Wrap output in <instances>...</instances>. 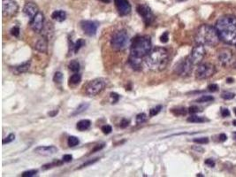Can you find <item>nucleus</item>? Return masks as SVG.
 I'll use <instances>...</instances> for the list:
<instances>
[{
	"label": "nucleus",
	"mask_w": 236,
	"mask_h": 177,
	"mask_svg": "<svg viewBox=\"0 0 236 177\" xmlns=\"http://www.w3.org/2000/svg\"><path fill=\"white\" fill-rule=\"evenodd\" d=\"M220 40L231 45H236V17L225 15L220 17L215 26Z\"/></svg>",
	"instance_id": "f257e3e1"
},
{
	"label": "nucleus",
	"mask_w": 236,
	"mask_h": 177,
	"mask_svg": "<svg viewBox=\"0 0 236 177\" xmlns=\"http://www.w3.org/2000/svg\"><path fill=\"white\" fill-rule=\"evenodd\" d=\"M146 66L152 71H162L169 63V52L164 47H156L145 58Z\"/></svg>",
	"instance_id": "f03ea898"
},
{
	"label": "nucleus",
	"mask_w": 236,
	"mask_h": 177,
	"mask_svg": "<svg viewBox=\"0 0 236 177\" xmlns=\"http://www.w3.org/2000/svg\"><path fill=\"white\" fill-rule=\"evenodd\" d=\"M195 41L197 44L213 47L219 43L220 37L215 27L204 24L198 28L195 36Z\"/></svg>",
	"instance_id": "7ed1b4c3"
},
{
	"label": "nucleus",
	"mask_w": 236,
	"mask_h": 177,
	"mask_svg": "<svg viewBox=\"0 0 236 177\" xmlns=\"http://www.w3.org/2000/svg\"><path fill=\"white\" fill-rule=\"evenodd\" d=\"M151 47L152 43L150 36L137 35L131 42L130 55L135 58L142 59L150 52Z\"/></svg>",
	"instance_id": "20e7f679"
},
{
	"label": "nucleus",
	"mask_w": 236,
	"mask_h": 177,
	"mask_svg": "<svg viewBox=\"0 0 236 177\" xmlns=\"http://www.w3.org/2000/svg\"><path fill=\"white\" fill-rule=\"evenodd\" d=\"M129 35L126 30L115 32L111 38V46L114 51H122L129 44Z\"/></svg>",
	"instance_id": "39448f33"
},
{
	"label": "nucleus",
	"mask_w": 236,
	"mask_h": 177,
	"mask_svg": "<svg viewBox=\"0 0 236 177\" xmlns=\"http://www.w3.org/2000/svg\"><path fill=\"white\" fill-rule=\"evenodd\" d=\"M105 85H106V82L104 79H102V78L94 79L87 84V86L85 88L86 94L88 96H90V97H95V96L100 94L104 90Z\"/></svg>",
	"instance_id": "423d86ee"
},
{
	"label": "nucleus",
	"mask_w": 236,
	"mask_h": 177,
	"mask_svg": "<svg viewBox=\"0 0 236 177\" xmlns=\"http://www.w3.org/2000/svg\"><path fill=\"white\" fill-rule=\"evenodd\" d=\"M216 73V67L211 63H204L197 66L196 70V78L197 80H204L212 77Z\"/></svg>",
	"instance_id": "0eeeda50"
},
{
	"label": "nucleus",
	"mask_w": 236,
	"mask_h": 177,
	"mask_svg": "<svg viewBox=\"0 0 236 177\" xmlns=\"http://www.w3.org/2000/svg\"><path fill=\"white\" fill-rule=\"evenodd\" d=\"M193 66L194 64L192 63L189 56L185 58L184 59L181 60L178 64H176L175 67H174V73L182 77H186L189 76L193 69Z\"/></svg>",
	"instance_id": "6e6552de"
},
{
	"label": "nucleus",
	"mask_w": 236,
	"mask_h": 177,
	"mask_svg": "<svg viewBox=\"0 0 236 177\" xmlns=\"http://www.w3.org/2000/svg\"><path fill=\"white\" fill-rule=\"evenodd\" d=\"M136 11L139 15L142 18V20L146 26H150L154 21V14L150 7L146 4H140L136 7Z\"/></svg>",
	"instance_id": "1a4fd4ad"
},
{
	"label": "nucleus",
	"mask_w": 236,
	"mask_h": 177,
	"mask_svg": "<svg viewBox=\"0 0 236 177\" xmlns=\"http://www.w3.org/2000/svg\"><path fill=\"white\" fill-rule=\"evenodd\" d=\"M19 5L14 0H2V13L4 17L12 18L18 12Z\"/></svg>",
	"instance_id": "9d476101"
},
{
	"label": "nucleus",
	"mask_w": 236,
	"mask_h": 177,
	"mask_svg": "<svg viewBox=\"0 0 236 177\" xmlns=\"http://www.w3.org/2000/svg\"><path fill=\"white\" fill-rule=\"evenodd\" d=\"M206 51L204 48V45L202 44H197L196 46H195L189 55V58L192 61V63L195 65H199L202 60L204 59V56H205Z\"/></svg>",
	"instance_id": "9b49d317"
},
{
	"label": "nucleus",
	"mask_w": 236,
	"mask_h": 177,
	"mask_svg": "<svg viewBox=\"0 0 236 177\" xmlns=\"http://www.w3.org/2000/svg\"><path fill=\"white\" fill-rule=\"evenodd\" d=\"M43 24H44V15L41 11L38 12V13L33 18V20H30V23H29L30 27L35 33H40L42 31L43 26H44Z\"/></svg>",
	"instance_id": "f8f14e48"
},
{
	"label": "nucleus",
	"mask_w": 236,
	"mask_h": 177,
	"mask_svg": "<svg viewBox=\"0 0 236 177\" xmlns=\"http://www.w3.org/2000/svg\"><path fill=\"white\" fill-rule=\"evenodd\" d=\"M81 27L84 34L88 36H93L96 34L98 28V23L93 20H81Z\"/></svg>",
	"instance_id": "ddd939ff"
},
{
	"label": "nucleus",
	"mask_w": 236,
	"mask_h": 177,
	"mask_svg": "<svg viewBox=\"0 0 236 177\" xmlns=\"http://www.w3.org/2000/svg\"><path fill=\"white\" fill-rule=\"evenodd\" d=\"M233 59V52L228 48H221L218 51V59L222 66L228 65Z\"/></svg>",
	"instance_id": "4468645a"
},
{
	"label": "nucleus",
	"mask_w": 236,
	"mask_h": 177,
	"mask_svg": "<svg viewBox=\"0 0 236 177\" xmlns=\"http://www.w3.org/2000/svg\"><path fill=\"white\" fill-rule=\"evenodd\" d=\"M114 4L120 16H126L131 12L132 6L127 0H114Z\"/></svg>",
	"instance_id": "2eb2a0df"
},
{
	"label": "nucleus",
	"mask_w": 236,
	"mask_h": 177,
	"mask_svg": "<svg viewBox=\"0 0 236 177\" xmlns=\"http://www.w3.org/2000/svg\"><path fill=\"white\" fill-rule=\"evenodd\" d=\"M58 152V149L54 145L48 146H38L35 148L34 152L41 156H51Z\"/></svg>",
	"instance_id": "dca6fc26"
},
{
	"label": "nucleus",
	"mask_w": 236,
	"mask_h": 177,
	"mask_svg": "<svg viewBox=\"0 0 236 177\" xmlns=\"http://www.w3.org/2000/svg\"><path fill=\"white\" fill-rule=\"evenodd\" d=\"M39 12V8L38 6L33 3V2H27L25 4L24 7H23V12L26 16H27L29 18V20H33V18Z\"/></svg>",
	"instance_id": "f3484780"
},
{
	"label": "nucleus",
	"mask_w": 236,
	"mask_h": 177,
	"mask_svg": "<svg viewBox=\"0 0 236 177\" xmlns=\"http://www.w3.org/2000/svg\"><path fill=\"white\" fill-rule=\"evenodd\" d=\"M35 49L41 53H46L48 51V39L45 36L39 39L35 43Z\"/></svg>",
	"instance_id": "a211bd4d"
},
{
	"label": "nucleus",
	"mask_w": 236,
	"mask_h": 177,
	"mask_svg": "<svg viewBox=\"0 0 236 177\" xmlns=\"http://www.w3.org/2000/svg\"><path fill=\"white\" fill-rule=\"evenodd\" d=\"M51 18L58 22H63L66 19V12L63 10H56L52 12Z\"/></svg>",
	"instance_id": "6ab92c4d"
},
{
	"label": "nucleus",
	"mask_w": 236,
	"mask_h": 177,
	"mask_svg": "<svg viewBox=\"0 0 236 177\" xmlns=\"http://www.w3.org/2000/svg\"><path fill=\"white\" fill-rule=\"evenodd\" d=\"M30 66L31 63L30 62H26L23 63L19 66H17L13 68V73L16 74H24L26 72H27L30 69Z\"/></svg>",
	"instance_id": "aec40b11"
},
{
	"label": "nucleus",
	"mask_w": 236,
	"mask_h": 177,
	"mask_svg": "<svg viewBox=\"0 0 236 177\" xmlns=\"http://www.w3.org/2000/svg\"><path fill=\"white\" fill-rule=\"evenodd\" d=\"M91 126V121L89 120H81L80 121L77 122V125H76V129L79 130V131H86L88 130Z\"/></svg>",
	"instance_id": "412c9836"
},
{
	"label": "nucleus",
	"mask_w": 236,
	"mask_h": 177,
	"mask_svg": "<svg viewBox=\"0 0 236 177\" xmlns=\"http://www.w3.org/2000/svg\"><path fill=\"white\" fill-rule=\"evenodd\" d=\"M128 63L134 69H139L142 66V59L135 58L130 55L128 59Z\"/></svg>",
	"instance_id": "4be33fe9"
},
{
	"label": "nucleus",
	"mask_w": 236,
	"mask_h": 177,
	"mask_svg": "<svg viewBox=\"0 0 236 177\" xmlns=\"http://www.w3.org/2000/svg\"><path fill=\"white\" fill-rule=\"evenodd\" d=\"M88 106H89V104H88V103H82V104H81V105H78V107L72 113L71 116H76V115H78V114L82 113L83 112H85V111L88 108Z\"/></svg>",
	"instance_id": "5701e85b"
},
{
	"label": "nucleus",
	"mask_w": 236,
	"mask_h": 177,
	"mask_svg": "<svg viewBox=\"0 0 236 177\" xmlns=\"http://www.w3.org/2000/svg\"><path fill=\"white\" fill-rule=\"evenodd\" d=\"M189 122H192V123H204L208 121V120L204 117H201V116H197V115H191L190 117L188 118L187 120Z\"/></svg>",
	"instance_id": "b1692460"
},
{
	"label": "nucleus",
	"mask_w": 236,
	"mask_h": 177,
	"mask_svg": "<svg viewBox=\"0 0 236 177\" xmlns=\"http://www.w3.org/2000/svg\"><path fill=\"white\" fill-rule=\"evenodd\" d=\"M68 68L73 73H78L80 71V63L76 59H73L69 62Z\"/></svg>",
	"instance_id": "393cba45"
},
{
	"label": "nucleus",
	"mask_w": 236,
	"mask_h": 177,
	"mask_svg": "<svg viewBox=\"0 0 236 177\" xmlns=\"http://www.w3.org/2000/svg\"><path fill=\"white\" fill-rule=\"evenodd\" d=\"M81 81V75L79 73H74L73 75L70 76L69 78V82L73 85H76L79 84Z\"/></svg>",
	"instance_id": "a878e982"
},
{
	"label": "nucleus",
	"mask_w": 236,
	"mask_h": 177,
	"mask_svg": "<svg viewBox=\"0 0 236 177\" xmlns=\"http://www.w3.org/2000/svg\"><path fill=\"white\" fill-rule=\"evenodd\" d=\"M171 112L176 115V116H184L187 114L188 111L185 107H178V108H173L171 110Z\"/></svg>",
	"instance_id": "bb28decb"
},
{
	"label": "nucleus",
	"mask_w": 236,
	"mask_h": 177,
	"mask_svg": "<svg viewBox=\"0 0 236 177\" xmlns=\"http://www.w3.org/2000/svg\"><path fill=\"white\" fill-rule=\"evenodd\" d=\"M84 45H85V40L82 38L78 39L75 43H73V52L77 53L80 51V49Z\"/></svg>",
	"instance_id": "cd10ccee"
},
{
	"label": "nucleus",
	"mask_w": 236,
	"mask_h": 177,
	"mask_svg": "<svg viewBox=\"0 0 236 177\" xmlns=\"http://www.w3.org/2000/svg\"><path fill=\"white\" fill-rule=\"evenodd\" d=\"M67 144H68V146L69 147H74L76 145H78L80 144V140L78 137H74V136H71L68 137V140H67Z\"/></svg>",
	"instance_id": "c85d7f7f"
},
{
	"label": "nucleus",
	"mask_w": 236,
	"mask_h": 177,
	"mask_svg": "<svg viewBox=\"0 0 236 177\" xmlns=\"http://www.w3.org/2000/svg\"><path fill=\"white\" fill-rule=\"evenodd\" d=\"M147 120H148V117H147L146 113H141L137 114V116L135 118L137 124H142V123L146 122Z\"/></svg>",
	"instance_id": "c756f323"
},
{
	"label": "nucleus",
	"mask_w": 236,
	"mask_h": 177,
	"mask_svg": "<svg viewBox=\"0 0 236 177\" xmlns=\"http://www.w3.org/2000/svg\"><path fill=\"white\" fill-rule=\"evenodd\" d=\"M213 100H214V98L212 96L204 95V96H202L199 98H197L196 102L197 103H207V102H211V101H213Z\"/></svg>",
	"instance_id": "7c9ffc66"
},
{
	"label": "nucleus",
	"mask_w": 236,
	"mask_h": 177,
	"mask_svg": "<svg viewBox=\"0 0 236 177\" xmlns=\"http://www.w3.org/2000/svg\"><path fill=\"white\" fill-rule=\"evenodd\" d=\"M61 164H62V162H61V161H58V160H55V161H53L52 163H50V164H46V165L42 166V170H47V169H49V168H54V167L59 166V165H61Z\"/></svg>",
	"instance_id": "2f4dec72"
},
{
	"label": "nucleus",
	"mask_w": 236,
	"mask_h": 177,
	"mask_svg": "<svg viewBox=\"0 0 236 177\" xmlns=\"http://www.w3.org/2000/svg\"><path fill=\"white\" fill-rule=\"evenodd\" d=\"M162 110V105H157L156 107H153L150 110V116L153 117L156 116L157 114H158L160 113V111Z\"/></svg>",
	"instance_id": "473e14b6"
},
{
	"label": "nucleus",
	"mask_w": 236,
	"mask_h": 177,
	"mask_svg": "<svg viewBox=\"0 0 236 177\" xmlns=\"http://www.w3.org/2000/svg\"><path fill=\"white\" fill-rule=\"evenodd\" d=\"M63 81V74L61 72H57L55 73L53 76V82L56 83H61Z\"/></svg>",
	"instance_id": "72a5a7b5"
},
{
	"label": "nucleus",
	"mask_w": 236,
	"mask_h": 177,
	"mask_svg": "<svg viewBox=\"0 0 236 177\" xmlns=\"http://www.w3.org/2000/svg\"><path fill=\"white\" fill-rule=\"evenodd\" d=\"M193 142L198 144H206L209 143V138L208 137H198V138H195Z\"/></svg>",
	"instance_id": "f704fd0d"
},
{
	"label": "nucleus",
	"mask_w": 236,
	"mask_h": 177,
	"mask_svg": "<svg viewBox=\"0 0 236 177\" xmlns=\"http://www.w3.org/2000/svg\"><path fill=\"white\" fill-rule=\"evenodd\" d=\"M14 139H15V135H14V134H12V133H11L9 136H7L5 138H4V139H3V141H2V144H10V143H12V141H14Z\"/></svg>",
	"instance_id": "c9c22d12"
},
{
	"label": "nucleus",
	"mask_w": 236,
	"mask_h": 177,
	"mask_svg": "<svg viewBox=\"0 0 236 177\" xmlns=\"http://www.w3.org/2000/svg\"><path fill=\"white\" fill-rule=\"evenodd\" d=\"M235 97V93H232V92H224L222 95H221V98L225 100H231L233 99Z\"/></svg>",
	"instance_id": "e433bc0d"
},
{
	"label": "nucleus",
	"mask_w": 236,
	"mask_h": 177,
	"mask_svg": "<svg viewBox=\"0 0 236 177\" xmlns=\"http://www.w3.org/2000/svg\"><path fill=\"white\" fill-rule=\"evenodd\" d=\"M37 173H38L37 170H29V171H26V172H24V173L21 175V176L22 177L35 176H36Z\"/></svg>",
	"instance_id": "4c0bfd02"
},
{
	"label": "nucleus",
	"mask_w": 236,
	"mask_h": 177,
	"mask_svg": "<svg viewBox=\"0 0 236 177\" xmlns=\"http://www.w3.org/2000/svg\"><path fill=\"white\" fill-rule=\"evenodd\" d=\"M110 97H111V98H112V104H116V103L119 101V99L120 98V96H119V94L115 93V92H112V93L110 94Z\"/></svg>",
	"instance_id": "58836bf2"
},
{
	"label": "nucleus",
	"mask_w": 236,
	"mask_h": 177,
	"mask_svg": "<svg viewBox=\"0 0 236 177\" xmlns=\"http://www.w3.org/2000/svg\"><path fill=\"white\" fill-rule=\"evenodd\" d=\"M199 112H202V110H201V108L200 107H198L197 105H192V106H190L189 108V113H199Z\"/></svg>",
	"instance_id": "ea45409f"
},
{
	"label": "nucleus",
	"mask_w": 236,
	"mask_h": 177,
	"mask_svg": "<svg viewBox=\"0 0 236 177\" xmlns=\"http://www.w3.org/2000/svg\"><path fill=\"white\" fill-rule=\"evenodd\" d=\"M102 131L104 135H109L112 131V128L110 125H104L102 127Z\"/></svg>",
	"instance_id": "a19ab883"
},
{
	"label": "nucleus",
	"mask_w": 236,
	"mask_h": 177,
	"mask_svg": "<svg viewBox=\"0 0 236 177\" xmlns=\"http://www.w3.org/2000/svg\"><path fill=\"white\" fill-rule=\"evenodd\" d=\"M129 124H130V121L127 120V119H126V118H124V119L121 120L120 124H119V127L121 129H126V128H127L129 126Z\"/></svg>",
	"instance_id": "79ce46f5"
},
{
	"label": "nucleus",
	"mask_w": 236,
	"mask_h": 177,
	"mask_svg": "<svg viewBox=\"0 0 236 177\" xmlns=\"http://www.w3.org/2000/svg\"><path fill=\"white\" fill-rule=\"evenodd\" d=\"M168 40H169V33H168L167 31H165V32L163 33L162 35L160 36V41H161V43H165L168 42Z\"/></svg>",
	"instance_id": "37998d69"
},
{
	"label": "nucleus",
	"mask_w": 236,
	"mask_h": 177,
	"mask_svg": "<svg viewBox=\"0 0 236 177\" xmlns=\"http://www.w3.org/2000/svg\"><path fill=\"white\" fill-rule=\"evenodd\" d=\"M10 32H11V35H12L17 37V36H19V27H17V26H15V27H13L11 29Z\"/></svg>",
	"instance_id": "c03bdc74"
},
{
	"label": "nucleus",
	"mask_w": 236,
	"mask_h": 177,
	"mask_svg": "<svg viewBox=\"0 0 236 177\" xmlns=\"http://www.w3.org/2000/svg\"><path fill=\"white\" fill-rule=\"evenodd\" d=\"M99 159H94V160H88V161H87V162H85L84 164H82L79 168H86V167H88V166H89V165H92V164H94V163H96L97 160H98Z\"/></svg>",
	"instance_id": "a18cd8bd"
},
{
	"label": "nucleus",
	"mask_w": 236,
	"mask_h": 177,
	"mask_svg": "<svg viewBox=\"0 0 236 177\" xmlns=\"http://www.w3.org/2000/svg\"><path fill=\"white\" fill-rule=\"evenodd\" d=\"M208 90L211 91V92H216L219 90V86L215 83H212L208 86Z\"/></svg>",
	"instance_id": "49530a36"
},
{
	"label": "nucleus",
	"mask_w": 236,
	"mask_h": 177,
	"mask_svg": "<svg viewBox=\"0 0 236 177\" xmlns=\"http://www.w3.org/2000/svg\"><path fill=\"white\" fill-rule=\"evenodd\" d=\"M204 163H205V165H207V166L210 167V168H214V167H215V161H214L213 160H212V159H207V160H205Z\"/></svg>",
	"instance_id": "de8ad7c7"
},
{
	"label": "nucleus",
	"mask_w": 236,
	"mask_h": 177,
	"mask_svg": "<svg viewBox=\"0 0 236 177\" xmlns=\"http://www.w3.org/2000/svg\"><path fill=\"white\" fill-rule=\"evenodd\" d=\"M221 115H222L223 118H227V117L230 116V112H229V110L227 109V108H222V109H221Z\"/></svg>",
	"instance_id": "09e8293b"
},
{
	"label": "nucleus",
	"mask_w": 236,
	"mask_h": 177,
	"mask_svg": "<svg viewBox=\"0 0 236 177\" xmlns=\"http://www.w3.org/2000/svg\"><path fill=\"white\" fill-rule=\"evenodd\" d=\"M73 160V156L70 154H65L63 156V162H70Z\"/></svg>",
	"instance_id": "8fccbe9b"
},
{
	"label": "nucleus",
	"mask_w": 236,
	"mask_h": 177,
	"mask_svg": "<svg viewBox=\"0 0 236 177\" xmlns=\"http://www.w3.org/2000/svg\"><path fill=\"white\" fill-rule=\"evenodd\" d=\"M104 147V144H97V145H96V147L91 151V153H94V152H98V151H100V150H102L103 148Z\"/></svg>",
	"instance_id": "3c124183"
},
{
	"label": "nucleus",
	"mask_w": 236,
	"mask_h": 177,
	"mask_svg": "<svg viewBox=\"0 0 236 177\" xmlns=\"http://www.w3.org/2000/svg\"><path fill=\"white\" fill-rule=\"evenodd\" d=\"M58 113V110H54V111L49 112V113H48V115H49L50 117H54V116H56Z\"/></svg>",
	"instance_id": "603ef678"
},
{
	"label": "nucleus",
	"mask_w": 236,
	"mask_h": 177,
	"mask_svg": "<svg viewBox=\"0 0 236 177\" xmlns=\"http://www.w3.org/2000/svg\"><path fill=\"white\" fill-rule=\"evenodd\" d=\"M227 137L226 134H221V135L219 136V140H220L221 142H225V141L227 140Z\"/></svg>",
	"instance_id": "864d4df0"
},
{
	"label": "nucleus",
	"mask_w": 236,
	"mask_h": 177,
	"mask_svg": "<svg viewBox=\"0 0 236 177\" xmlns=\"http://www.w3.org/2000/svg\"><path fill=\"white\" fill-rule=\"evenodd\" d=\"M193 149H194V150H196V151H199V152H202L204 151V150L203 148H201V147H193Z\"/></svg>",
	"instance_id": "5fc2aeb1"
},
{
	"label": "nucleus",
	"mask_w": 236,
	"mask_h": 177,
	"mask_svg": "<svg viewBox=\"0 0 236 177\" xmlns=\"http://www.w3.org/2000/svg\"><path fill=\"white\" fill-rule=\"evenodd\" d=\"M227 82H229V83H232V82H234V79H233V78H227Z\"/></svg>",
	"instance_id": "6e6d98bb"
},
{
	"label": "nucleus",
	"mask_w": 236,
	"mask_h": 177,
	"mask_svg": "<svg viewBox=\"0 0 236 177\" xmlns=\"http://www.w3.org/2000/svg\"><path fill=\"white\" fill-rule=\"evenodd\" d=\"M101 1H103L104 3H106V4H108V3H110L112 0H101Z\"/></svg>",
	"instance_id": "4d7b16f0"
},
{
	"label": "nucleus",
	"mask_w": 236,
	"mask_h": 177,
	"mask_svg": "<svg viewBox=\"0 0 236 177\" xmlns=\"http://www.w3.org/2000/svg\"><path fill=\"white\" fill-rule=\"evenodd\" d=\"M233 125H234V126H235V127H236V120H235V121H233Z\"/></svg>",
	"instance_id": "13d9d810"
},
{
	"label": "nucleus",
	"mask_w": 236,
	"mask_h": 177,
	"mask_svg": "<svg viewBox=\"0 0 236 177\" xmlns=\"http://www.w3.org/2000/svg\"><path fill=\"white\" fill-rule=\"evenodd\" d=\"M234 113H235V114L236 115V108H235V109H234Z\"/></svg>",
	"instance_id": "bf43d9fd"
},
{
	"label": "nucleus",
	"mask_w": 236,
	"mask_h": 177,
	"mask_svg": "<svg viewBox=\"0 0 236 177\" xmlns=\"http://www.w3.org/2000/svg\"><path fill=\"white\" fill-rule=\"evenodd\" d=\"M235 66V68H236V62L235 63V66Z\"/></svg>",
	"instance_id": "052dcab7"
}]
</instances>
